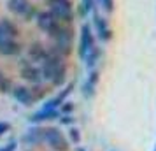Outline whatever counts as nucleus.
<instances>
[{
	"label": "nucleus",
	"mask_w": 156,
	"mask_h": 151,
	"mask_svg": "<svg viewBox=\"0 0 156 151\" xmlns=\"http://www.w3.org/2000/svg\"><path fill=\"white\" fill-rule=\"evenodd\" d=\"M46 2L49 5L48 11L60 23H69L70 25L74 21V7H72L70 0H46Z\"/></svg>",
	"instance_id": "nucleus-1"
},
{
	"label": "nucleus",
	"mask_w": 156,
	"mask_h": 151,
	"mask_svg": "<svg viewBox=\"0 0 156 151\" xmlns=\"http://www.w3.org/2000/svg\"><path fill=\"white\" fill-rule=\"evenodd\" d=\"M44 144H48L53 151H67L69 149V139L62 134L58 127H46L42 130Z\"/></svg>",
	"instance_id": "nucleus-2"
},
{
	"label": "nucleus",
	"mask_w": 156,
	"mask_h": 151,
	"mask_svg": "<svg viewBox=\"0 0 156 151\" xmlns=\"http://www.w3.org/2000/svg\"><path fill=\"white\" fill-rule=\"evenodd\" d=\"M65 65L63 58L56 56V55H53V53H49L48 51V55H46V58H44L42 62H41V76H42V81H51L53 79V76L56 74L62 67Z\"/></svg>",
	"instance_id": "nucleus-3"
},
{
	"label": "nucleus",
	"mask_w": 156,
	"mask_h": 151,
	"mask_svg": "<svg viewBox=\"0 0 156 151\" xmlns=\"http://www.w3.org/2000/svg\"><path fill=\"white\" fill-rule=\"evenodd\" d=\"M95 48V35H93V28L84 23L81 27V34H79V46H77V53H79V58L83 60L86 56V53Z\"/></svg>",
	"instance_id": "nucleus-4"
},
{
	"label": "nucleus",
	"mask_w": 156,
	"mask_h": 151,
	"mask_svg": "<svg viewBox=\"0 0 156 151\" xmlns=\"http://www.w3.org/2000/svg\"><path fill=\"white\" fill-rule=\"evenodd\" d=\"M48 35H49V39L53 41V42H69V44H72V41H74V28H72L69 23H58Z\"/></svg>",
	"instance_id": "nucleus-5"
},
{
	"label": "nucleus",
	"mask_w": 156,
	"mask_h": 151,
	"mask_svg": "<svg viewBox=\"0 0 156 151\" xmlns=\"http://www.w3.org/2000/svg\"><path fill=\"white\" fill-rule=\"evenodd\" d=\"M93 27H95V34L98 37L102 42H109L111 39H112V30L109 27V23H107L105 18H102L100 14H93Z\"/></svg>",
	"instance_id": "nucleus-6"
},
{
	"label": "nucleus",
	"mask_w": 156,
	"mask_h": 151,
	"mask_svg": "<svg viewBox=\"0 0 156 151\" xmlns=\"http://www.w3.org/2000/svg\"><path fill=\"white\" fill-rule=\"evenodd\" d=\"M20 76H21L27 83H30V84H39V83H42L41 69L34 63H23L21 70H20Z\"/></svg>",
	"instance_id": "nucleus-7"
},
{
	"label": "nucleus",
	"mask_w": 156,
	"mask_h": 151,
	"mask_svg": "<svg viewBox=\"0 0 156 151\" xmlns=\"http://www.w3.org/2000/svg\"><path fill=\"white\" fill-rule=\"evenodd\" d=\"M35 23H37V27L42 30V32L49 34L51 30L55 28L60 21L51 14L49 11H41V13H37V16H35Z\"/></svg>",
	"instance_id": "nucleus-8"
},
{
	"label": "nucleus",
	"mask_w": 156,
	"mask_h": 151,
	"mask_svg": "<svg viewBox=\"0 0 156 151\" xmlns=\"http://www.w3.org/2000/svg\"><path fill=\"white\" fill-rule=\"evenodd\" d=\"M11 93H12V97H14L20 104H23V106H32V104H34L30 86H25V84H12Z\"/></svg>",
	"instance_id": "nucleus-9"
},
{
	"label": "nucleus",
	"mask_w": 156,
	"mask_h": 151,
	"mask_svg": "<svg viewBox=\"0 0 156 151\" xmlns=\"http://www.w3.org/2000/svg\"><path fill=\"white\" fill-rule=\"evenodd\" d=\"M27 55L32 62H37V63H41L46 55H48V48L44 46L41 41H34V42H30L28 49H27Z\"/></svg>",
	"instance_id": "nucleus-10"
},
{
	"label": "nucleus",
	"mask_w": 156,
	"mask_h": 151,
	"mask_svg": "<svg viewBox=\"0 0 156 151\" xmlns=\"http://www.w3.org/2000/svg\"><path fill=\"white\" fill-rule=\"evenodd\" d=\"M41 127H32L25 132V135H23V142L27 144V146H39V144H44V134Z\"/></svg>",
	"instance_id": "nucleus-11"
},
{
	"label": "nucleus",
	"mask_w": 156,
	"mask_h": 151,
	"mask_svg": "<svg viewBox=\"0 0 156 151\" xmlns=\"http://www.w3.org/2000/svg\"><path fill=\"white\" fill-rule=\"evenodd\" d=\"M21 53V44L16 39H4L0 41V55L2 56H16Z\"/></svg>",
	"instance_id": "nucleus-12"
},
{
	"label": "nucleus",
	"mask_w": 156,
	"mask_h": 151,
	"mask_svg": "<svg viewBox=\"0 0 156 151\" xmlns=\"http://www.w3.org/2000/svg\"><path fill=\"white\" fill-rule=\"evenodd\" d=\"M32 5V2L30 0H7L5 2V7L11 14L14 16H23L25 14V11Z\"/></svg>",
	"instance_id": "nucleus-13"
},
{
	"label": "nucleus",
	"mask_w": 156,
	"mask_h": 151,
	"mask_svg": "<svg viewBox=\"0 0 156 151\" xmlns=\"http://www.w3.org/2000/svg\"><path fill=\"white\" fill-rule=\"evenodd\" d=\"M60 116V111H46V109H39L37 113H34V114L28 118L30 123H34V125H39V123L42 121H49V120H55V118H58Z\"/></svg>",
	"instance_id": "nucleus-14"
},
{
	"label": "nucleus",
	"mask_w": 156,
	"mask_h": 151,
	"mask_svg": "<svg viewBox=\"0 0 156 151\" xmlns=\"http://www.w3.org/2000/svg\"><path fill=\"white\" fill-rule=\"evenodd\" d=\"M0 28H2L4 35L7 39H18V35H20V27L9 18H2L0 20Z\"/></svg>",
	"instance_id": "nucleus-15"
},
{
	"label": "nucleus",
	"mask_w": 156,
	"mask_h": 151,
	"mask_svg": "<svg viewBox=\"0 0 156 151\" xmlns=\"http://www.w3.org/2000/svg\"><path fill=\"white\" fill-rule=\"evenodd\" d=\"M100 55H102V51H100V48H91V49L86 53V56L83 58L84 60V65H86V69H95V65H97V62H98V58H100Z\"/></svg>",
	"instance_id": "nucleus-16"
},
{
	"label": "nucleus",
	"mask_w": 156,
	"mask_h": 151,
	"mask_svg": "<svg viewBox=\"0 0 156 151\" xmlns=\"http://www.w3.org/2000/svg\"><path fill=\"white\" fill-rule=\"evenodd\" d=\"M93 11H95V0H81L79 14L83 18H88V14H91Z\"/></svg>",
	"instance_id": "nucleus-17"
},
{
	"label": "nucleus",
	"mask_w": 156,
	"mask_h": 151,
	"mask_svg": "<svg viewBox=\"0 0 156 151\" xmlns=\"http://www.w3.org/2000/svg\"><path fill=\"white\" fill-rule=\"evenodd\" d=\"M65 79H67V65H63V67H62V69L53 76V79H51L49 83H51V84H55V86H63Z\"/></svg>",
	"instance_id": "nucleus-18"
},
{
	"label": "nucleus",
	"mask_w": 156,
	"mask_h": 151,
	"mask_svg": "<svg viewBox=\"0 0 156 151\" xmlns=\"http://www.w3.org/2000/svg\"><path fill=\"white\" fill-rule=\"evenodd\" d=\"M30 92H32V99H34V104L39 100H42L44 95H46V90L42 88V84L39 83V84H32L30 86Z\"/></svg>",
	"instance_id": "nucleus-19"
},
{
	"label": "nucleus",
	"mask_w": 156,
	"mask_h": 151,
	"mask_svg": "<svg viewBox=\"0 0 156 151\" xmlns=\"http://www.w3.org/2000/svg\"><path fill=\"white\" fill-rule=\"evenodd\" d=\"M11 90H12V81L0 72V93H11Z\"/></svg>",
	"instance_id": "nucleus-20"
},
{
	"label": "nucleus",
	"mask_w": 156,
	"mask_h": 151,
	"mask_svg": "<svg viewBox=\"0 0 156 151\" xmlns=\"http://www.w3.org/2000/svg\"><path fill=\"white\" fill-rule=\"evenodd\" d=\"M95 92H97V86H93L90 83H84L83 84V95H84L86 99H93L95 97Z\"/></svg>",
	"instance_id": "nucleus-21"
},
{
	"label": "nucleus",
	"mask_w": 156,
	"mask_h": 151,
	"mask_svg": "<svg viewBox=\"0 0 156 151\" xmlns=\"http://www.w3.org/2000/svg\"><path fill=\"white\" fill-rule=\"evenodd\" d=\"M69 139H70L74 144H79V142H81V132H79V128H76V127H70V130H69Z\"/></svg>",
	"instance_id": "nucleus-22"
},
{
	"label": "nucleus",
	"mask_w": 156,
	"mask_h": 151,
	"mask_svg": "<svg viewBox=\"0 0 156 151\" xmlns=\"http://www.w3.org/2000/svg\"><path fill=\"white\" fill-rule=\"evenodd\" d=\"M35 16H37V9H35V5H30L27 11H25V14L21 16L25 21H32V20H35Z\"/></svg>",
	"instance_id": "nucleus-23"
},
{
	"label": "nucleus",
	"mask_w": 156,
	"mask_h": 151,
	"mask_svg": "<svg viewBox=\"0 0 156 151\" xmlns=\"http://www.w3.org/2000/svg\"><path fill=\"white\" fill-rule=\"evenodd\" d=\"M98 79H100L98 70L91 69V70H90V74H88V79H86V83H90V84H93V86H97V84H98Z\"/></svg>",
	"instance_id": "nucleus-24"
},
{
	"label": "nucleus",
	"mask_w": 156,
	"mask_h": 151,
	"mask_svg": "<svg viewBox=\"0 0 156 151\" xmlns=\"http://www.w3.org/2000/svg\"><path fill=\"white\" fill-rule=\"evenodd\" d=\"M98 4L102 5V9L105 11L107 14H111L114 11V0H98Z\"/></svg>",
	"instance_id": "nucleus-25"
},
{
	"label": "nucleus",
	"mask_w": 156,
	"mask_h": 151,
	"mask_svg": "<svg viewBox=\"0 0 156 151\" xmlns=\"http://www.w3.org/2000/svg\"><path fill=\"white\" fill-rule=\"evenodd\" d=\"M58 111H60V114H69L70 111H74V104H72V102H67V100H65L63 104L60 106V109H58Z\"/></svg>",
	"instance_id": "nucleus-26"
},
{
	"label": "nucleus",
	"mask_w": 156,
	"mask_h": 151,
	"mask_svg": "<svg viewBox=\"0 0 156 151\" xmlns=\"http://www.w3.org/2000/svg\"><path fill=\"white\" fill-rule=\"evenodd\" d=\"M16 148H18V141H9L0 148V151H16Z\"/></svg>",
	"instance_id": "nucleus-27"
},
{
	"label": "nucleus",
	"mask_w": 156,
	"mask_h": 151,
	"mask_svg": "<svg viewBox=\"0 0 156 151\" xmlns=\"http://www.w3.org/2000/svg\"><path fill=\"white\" fill-rule=\"evenodd\" d=\"M9 128H11V125L7 121H0V137L4 135V134H7Z\"/></svg>",
	"instance_id": "nucleus-28"
},
{
	"label": "nucleus",
	"mask_w": 156,
	"mask_h": 151,
	"mask_svg": "<svg viewBox=\"0 0 156 151\" xmlns=\"http://www.w3.org/2000/svg\"><path fill=\"white\" fill-rule=\"evenodd\" d=\"M60 121L63 123V125H72V123H74V118H72L70 114H63V116H62V120H60Z\"/></svg>",
	"instance_id": "nucleus-29"
},
{
	"label": "nucleus",
	"mask_w": 156,
	"mask_h": 151,
	"mask_svg": "<svg viewBox=\"0 0 156 151\" xmlns=\"http://www.w3.org/2000/svg\"><path fill=\"white\" fill-rule=\"evenodd\" d=\"M76 151H88V149H84V148H77Z\"/></svg>",
	"instance_id": "nucleus-30"
}]
</instances>
